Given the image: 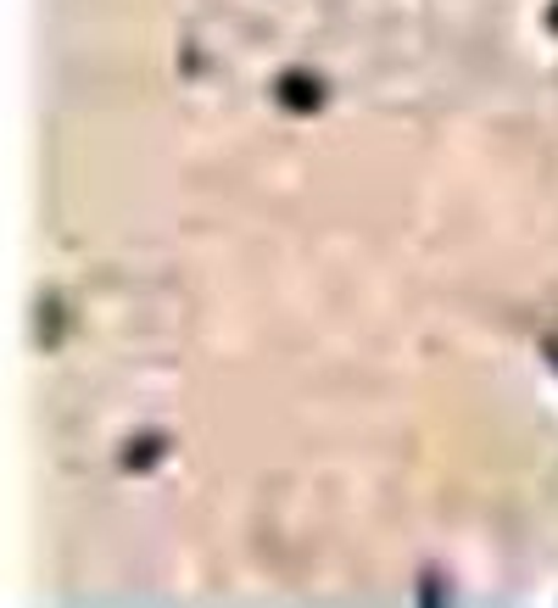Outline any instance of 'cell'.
Wrapping results in <instances>:
<instances>
[{"label":"cell","instance_id":"1","mask_svg":"<svg viewBox=\"0 0 558 608\" xmlns=\"http://www.w3.org/2000/svg\"><path fill=\"white\" fill-rule=\"evenodd\" d=\"M274 96H279V107H286V112L313 118V112L324 107V78L307 73V68H286V73L274 78Z\"/></svg>","mask_w":558,"mask_h":608},{"label":"cell","instance_id":"4","mask_svg":"<svg viewBox=\"0 0 558 608\" xmlns=\"http://www.w3.org/2000/svg\"><path fill=\"white\" fill-rule=\"evenodd\" d=\"M542 352H547V363H558V336H547V341H542Z\"/></svg>","mask_w":558,"mask_h":608},{"label":"cell","instance_id":"2","mask_svg":"<svg viewBox=\"0 0 558 608\" xmlns=\"http://www.w3.org/2000/svg\"><path fill=\"white\" fill-rule=\"evenodd\" d=\"M162 436H140V441H129L123 447V470H151V463H162Z\"/></svg>","mask_w":558,"mask_h":608},{"label":"cell","instance_id":"3","mask_svg":"<svg viewBox=\"0 0 558 608\" xmlns=\"http://www.w3.org/2000/svg\"><path fill=\"white\" fill-rule=\"evenodd\" d=\"M57 330H62V307H57V302H45V307H39V341L51 346V341H57Z\"/></svg>","mask_w":558,"mask_h":608},{"label":"cell","instance_id":"5","mask_svg":"<svg viewBox=\"0 0 558 608\" xmlns=\"http://www.w3.org/2000/svg\"><path fill=\"white\" fill-rule=\"evenodd\" d=\"M547 28H553V34H558V0H553V12H547Z\"/></svg>","mask_w":558,"mask_h":608}]
</instances>
